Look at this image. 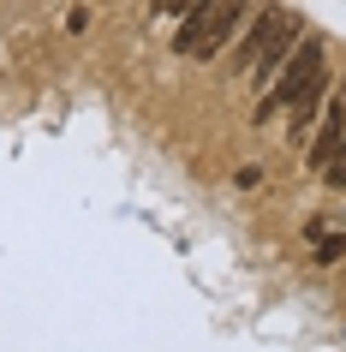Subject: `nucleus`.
Here are the masks:
<instances>
[{
	"label": "nucleus",
	"mask_w": 346,
	"mask_h": 352,
	"mask_svg": "<svg viewBox=\"0 0 346 352\" xmlns=\"http://www.w3.org/2000/svg\"><path fill=\"white\" fill-rule=\"evenodd\" d=\"M292 48H299V12H274L269 6V12H251V30L233 42V66L251 72L257 90H269Z\"/></svg>",
	"instance_id": "f03ea898"
},
{
	"label": "nucleus",
	"mask_w": 346,
	"mask_h": 352,
	"mask_svg": "<svg viewBox=\"0 0 346 352\" xmlns=\"http://www.w3.org/2000/svg\"><path fill=\"white\" fill-rule=\"evenodd\" d=\"M323 102H328V48H323V36H299V48H292L287 66H281V84L251 108V120L269 126L274 113H287V138L299 144V138L316 126Z\"/></svg>",
	"instance_id": "f257e3e1"
},
{
	"label": "nucleus",
	"mask_w": 346,
	"mask_h": 352,
	"mask_svg": "<svg viewBox=\"0 0 346 352\" xmlns=\"http://www.w3.org/2000/svg\"><path fill=\"white\" fill-rule=\"evenodd\" d=\"M340 138H346V96H334L328 90V102H323V131H316V144H310V173H323L328 162H334V149H340Z\"/></svg>",
	"instance_id": "20e7f679"
},
{
	"label": "nucleus",
	"mask_w": 346,
	"mask_h": 352,
	"mask_svg": "<svg viewBox=\"0 0 346 352\" xmlns=\"http://www.w3.org/2000/svg\"><path fill=\"white\" fill-rule=\"evenodd\" d=\"M245 12H251V0H203V6H191L180 19L173 48H180L185 60H215L221 48L233 42V30L245 24Z\"/></svg>",
	"instance_id": "7ed1b4c3"
},
{
	"label": "nucleus",
	"mask_w": 346,
	"mask_h": 352,
	"mask_svg": "<svg viewBox=\"0 0 346 352\" xmlns=\"http://www.w3.org/2000/svg\"><path fill=\"white\" fill-rule=\"evenodd\" d=\"M191 6H203V0H155V12H162V19H185Z\"/></svg>",
	"instance_id": "423d86ee"
},
{
	"label": "nucleus",
	"mask_w": 346,
	"mask_h": 352,
	"mask_svg": "<svg viewBox=\"0 0 346 352\" xmlns=\"http://www.w3.org/2000/svg\"><path fill=\"white\" fill-rule=\"evenodd\" d=\"M323 179H328L334 191H346V138H340V149H334V162L323 167Z\"/></svg>",
	"instance_id": "39448f33"
}]
</instances>
